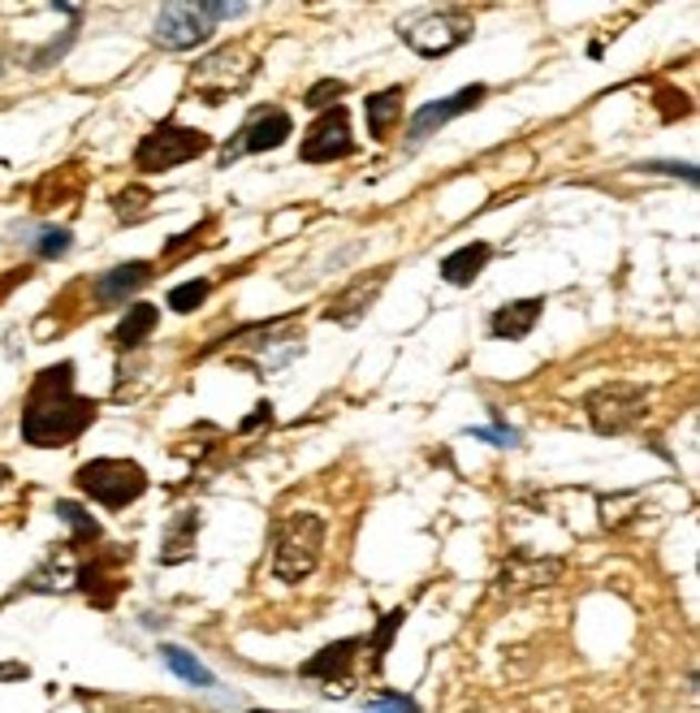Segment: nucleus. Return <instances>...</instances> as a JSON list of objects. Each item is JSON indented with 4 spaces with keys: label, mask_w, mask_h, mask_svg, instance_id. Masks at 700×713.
Wrapping results in <instances>:
<instances>
[{
    "label": "nucleus",
    "mask_w": 700,
    "mask_h": 713,
    "mask_svg": "<svg viewBox=\"0 0 700 713\" xmlns=\"http://www.w3.org/2000/svg\"><path fill=\"white\" fill-rule=\"evenodd\" d=\"M74 359L48 363L31 381V394L22 402V441L36 450H61L87 433L100 415L96 398H82L74 390Z\"/></svg>",
    "instance_id": "1"
},
{
    "label": "nucleus",
    "mask_w": 700,
    "mask_h": 713,
    "mask_svg": "<svg viewBox=\"0 0 700 713\" xmlns=\"http://www.w3.org/2000/svg\"><path fill=\"white\" fill-rule=\"evenodd\" d=\"M324 532H329V523L316 511H294V515L277 519L272 523V575L281 584H303L320 566Z\"/></svg>",
    "instance_id": "2"
},
{
    "label": "nucleus",
    "mask_w": 700,
    "mask_h": 713,
    "mask_svg": "<svg viewBox=\"0 0 700 713\" xmlns=\"http://www.w3.org/2000/svg\"><path fill=\"white\" fill-rule=\"evenodd\" d=\"M256 70H260V61H256L251 48L226 43V48H212L208 57L194 61L191 74H187V87H191L203 104L217 109V104H226L230 96H242V91L251 87V79H256Z\"/></svg>",
    "instance_id": "3"
},
{
    "label": "nucleus",
    "mask_w": 700,
    "mask_h": 713,
    "mask_svg": "<svg viewBox=\"0 0 700 713\" xmlns=\"http://www.w3.org/2000/svg\"><path fill=\"white\" fill-rule=\"evenodd\" d=\"M74 484L82 498H91L104 511H126L152 489L148 472L134 459H91L74 472Z\"/></svg>",
    "instance_id": "4"
},
{
    "label": "nucleus",
    "mask_w": 700,
    "mask_h": 713,
    "mask_svg": "<svg viewBox=\"0 0 700 713\" xmlns=\"http://www.w3.org/2000/svg\"><path fill=\"white\" fill-rule=\"evenodd\" d=\"M212 152V134L208 130H199V125H182V121H160L152 125L143 139H139V148H134V169L139 173H169V169H178V164H187V160H199Z\"/></svg>",
    "instance_id": "5"
},
{
    "label": "nucleus",
    "mask_w": 700,
    "mask_h": 713,
    "mask_svg": "<svg viewBox=\"0 0 700 713\" xmlns=\"http://www.w3.org/2000/svg\"><path fill=\"white\" fill-rule=\"evenodd\" d=\"M583 411H588L592 433L622 436L644 420V411H649V390H644L640 381H606V385H597V390L583 394Z\"/></svg>",
    "instance_id": "6"
},
{
    "label": "nucleus",
    "mask_w": 700,
    "mask_h": 713,
    "mask_svg": "<svg viewBox=\"0 0 700 713\" xmlns=\"http://www.w3.org/2000/svg\"><path fill=\"white\" fill-rule=\"evenodd\" d=\"M476 31L471 13L467 9H432V13H420L411 22L398 27V40L407 43L416 57H450L454 48H463Z\"/></svg>",
    "instance_id": "7"
},
{
    "label": "nucleus",
    "mask_w": 700,
    "mask_h": 713,
    "mask_svg": "<svg viewBox=\"0 0 700 713\" xmlns=\"http://www.w3.org/2000/svg\"><path fill=\"white\" fill-rule=\"evenodd\" d=\"M290 134H294V118L281 109V104H256L247 121L238 125V134H233L230 143L221 148V169H230L238 157H260V152H277V148H286L290 143Z\"/></svg>",
    "instance_id": "8"
},
{
    "label": "nucleus",
    "mask_w": 700,
    "mask_h": 713,
    "mask_svg": "<svg viewBox=\"0 0 700 713\" xmlns=\"http://www.w3.org/2000/svg\"><path fill=\"white\" fill-rule=\"evenodd\" d=\"M359 152L354 134H350V113L347 104H333L324 113H316V121L308 125L303 143H299V160L303 164H333V160H347Z\"/></svg>",
    "instance_id": "9"
},
{
    "label": "nucleus",
    "mask_w": 700,
    "mask_h": 713,
    "mask_svg": "<svg viewBox=\"0 0 700 713\" xmlns=\"http://www.w3.org/2000/svg\"><path fill=\"white\" fill-rule=\"evenodd\" d=\"M562 571H567V562L562 558H541L532 554V550H514V554H506L502 571H498V593L506 596H519V593H541V589H553L558 580H562Z\"/></svg>",
    "instance_id": "10"
},
{
    "label": "nucleus",
    "mask_w": 700,
    "mask_h": 713,
    "mask_svg": "<svg viewBox=\"0 0 700 713\" xmlns=\"http://www.w3.org/2000/svg\"><path fill=\"white\" fill-rule=\"evenodd\" d=\"M217 27L199 13V0L194 4H164L156 13V27H152V40L164 48V52H191L199 43H208Z\"/></svg>",
    "instance_id": "11"
},
{
    "label": "nucleus",
    "mask_w": 700,
    "mask_h": 713,
    "mask_svg": "<svg viewBox=\"0 0 700 713\" xmlns=\"http://www.w3.org/2000/svg\"><path fill=\"white\" fill-rule=\"evenodd\" d=\"M484 96H489V87H484V82H471V87L454 91V96H446V100H432V104H424V109H416V118H411V125H407V143H411V148H420L424 139H432L437 130H446L454 118H463V113H471V109H480V104H484Z\"/></svg>",
    "instance_id": "12"
},
{
    "label": "nucleus",
    "mask_w": 700,
    "mask_h": 713,
    "mask_svg": "<svg viewBox=\"0 0 700 713\" xmlns=\"http://www.w3.org/2000/svg\"><path fill=\"white\" fill-rule=\"evenodd\" d=\"M134 558V550L126 545V550H113V554H96L91 562H82L74 575L78 593L87 596L96 610H113L117 593H121V584H126V575L117 571V566H126Z\"/></svg>",
    "instance_id": "13"
},
{
    "label": "nucleus",
    "mask_w": 700,
    "mask_h": 713,
    "mask_svg": "<svg viewBox=\"0 0 700 713\" xmlns=\"http://www.w3.org/2000/svg\"><path fill=\"white\" fill-rule=\"evenodd\" d=\"M389 281V269H372V273H359V278L342 285L333 299H329V308H324V320L329 324H359V320L368 317V308L381 299V290H386Z\"/></svg>",
    "instance_id": "14"
},
{
    "label": "nucleus",
    "mask_w": 700,
    "mask_h": 713,
    "mask_svg": "<svg viewBox=\"0 0 700 713\" xmlns=\"http://www.w3.org/2000/svg\"><path fill=\"white\" fill-rule=\"evenodd\" d=\"M152 278H156L152 260H126V264H117V269H109V273H100V278L91 281V299L100 308H121L126 299H134Z\"/></svg>",
    "instance_id": "15"
},
{
    "label": "nucleus",
    "mask_w": 700,
    "mask_h": 713,
    "mask_svg": "<svg viewBox=\"0 0 700 713\" xmlns=\"http://www.w3.org/2000/svg\"><path fill=\"white\" fill-rule=\"evenodd\" d=\"M359 649H363V635H347V640H333V644H324L320 653H311L308 662L299 666L303 679H316V683H324L329 692H333V683H347L350 671H354V657H359Z\"/></svg>",
    "instance_id": "16"
},
{
    "label": "nucleus",
    "mask_w": 700,
    "mask_h": 713,
    "mask_svg": "<svg viewBox=\"0 0 700 713\" xmlns=\"http://www.w3.org/2000/svg\"><path fill=\"white\" fill-rule=\"evenodd\" d=\"M544 299H514V303H502L493 317H489V338L498 342H523L537 324H541Z\"/></svg>",
    "instance_id": "17"
},
{
    "label": "nucleus",
    "mask_w": 700,
    "mask_h": 713,
    "mask_svg": "<svg viewBox=\"0 0 700 713\" xmlns=\"http://www.w3.org/2000/svg\"><path fill=\"white\" fill-rule=\"evenodd\" d=\"M199 528H203V515L187 506L169 519L164 528V541H160V566H182L194 558V545H199Z\"/></svg>",
    "instance_id": "18"
},
{
    "label": "nucleus",
    "mask_w": 700,
    "mask_h": 713,
    "mask_svg": "<svg viewBox=\"0 0 700 713\" xmlns=\"http://www.w3.org/2000/svg\"><path fill=\"white\" fill-rule=\"evenodd\" d=\"M489 260H493V247L489 242H463V247H454L446 260H441V281L446 285H471V281L480 278L484 269H489Z\"/></svg>",
    "instance_id": "19"
},
{
    "label": "nucleus",
    "mask_w": 700,
    "mask_h": 713,
    "mask_svg": "<svg viewBox=\"0 0 700 713\" xmlns=\"http://www.w3.org/2000/svg\"><path fill=\"white\" fill-rule=\"evenodd\" d=\"M402 100H407V87H402V82H398V87H386V91H377V96H368V100H363L368 134H372L377 143H386L389 134H393V125L402 121Z\"/></svg>",
    "instance_id": "20"
},
{
    "label": "nucleus",
    "mask_w": 700,
    "mask_h": 713,
    "mask_svg": "<svg viewBox=\"0 0 700 713\" xmlns=\"http://www.w3.org/2000/svg\"><path fill=\"white\" fill-rule=\"evenodd\" d=\"M156 324H160V308H156V303H130L126 317L117 320L113 347L117 351H139L156 333Z\"/></svg>",
    "instance_id": "21"
},
{
    "label": "nucleus",
    "mask_w": 700,
    "mask_h": 713,
    "mask_svg": "<svg viewBox=\"0 0 700 713\" xmlns=\"http://www.w3.org/2000/svg\"><path fill=\"white\" fill-rule=\"evenodd\" d=\"M13 242H22L39 260H61V255H70L74 234L66 225H13Z\"/></svg>",
    "instance_id": "22"
},
{
    "label": "nucleus",
    "mask_w": 700,
    "mask_h": 713,
    "mask_svg": "<svg viewBox=\"0 0 700 713\" xmlns=\"http://www.w3.org/2000/svg\"><path fill=\"white\" fill-rule=\"evenodd\" d=\"M57 519L70 528V545H61V550H82V545H96L100 536H104V528L91 519L87 506H78V502H57Z\"/></svg>",
    "instance_id": "23"
},
{
    "label": "nucleus",
    "mask_w": 700,
    "mask_h": 713,
    "mask_svg": "<svg viewBox=\"0 0 700 713\" xmlns=\"http://www.w3.org/2000/svg\"><path fill=\"white\" fill-rule=\"evenodd\" d=\"M160 657H164V666L178 674L182 683H191V687H217V674L208 671L194 653H187V649H178V644H160Z\"/></svg>",
    "instance_id": "24"
},
{
    "label": "nucleus",
    "mask_w": 700,
    "mask_h": 713,
    "mask_svg": "<svg viewBox=\"0 0 700 713\" xmlns=\"http://www.w3.org/2000/svg\"><path fill=\"white\" fill-rule=\"evenodd\" d=\"M402 623H407V610L398 605V610H389L386 619H381V627L372 632V640H363V644H368V653H372V671L377 674L386 671V653H389V644H393V635L402 632Z\"/></svg>",
    "instance_id": "25"
},
{
    "label": "nucleus",
    "mask_w": 700,
    "mask_h": 713,
    "mask_svg": "<svg viewBox=\"0 0 700 713\" xmlns=\"http://www.w3.org/2000/svg\"><path fill=\"white\" fill-rule=\"evenodd\" d=\"M113 212L117 221H126V225L148 221V217H152V191H148V187H126V191H117Z\"/></svg>",
    "instance_id": "26"
},
{
    "label": "nucleus",
    "mask_w": 700,
    "mask_h": 713,
    "mask_svg": "<svg viewBox=\"0 0 700 713\" xmlns=\"http://www.w3.org/2000/svg\"><path fill=\"white\" fill-rule=\"evenodd\" d=\"M208 294H212V281L208 278H191V281H178L173 290H169V308L178 312V317H191L194 308H203L208 303Z\"/></svg>",
    "instance_id": "27"
},
{
    "label": "nucleus",
    "mask_w": 700,
    "mask_h": 713,
    "mask_svg": "<svg viewBox=\"0 0 700 713\" xmlns=\"http://www.w3.org/2000/svg\"><path fill=\"white\" fill-rule=\"evenodd\" d=\"M350 91L347 79H320L311 82L308 91H303V104H308L311 113H324V109H333V104H342V96Z\"/></svg>",
    "instance_id": "28"
},
{
    "label": "nucleus",
    "mask_w": 700,
    "mask_h": 713,
    "mask_svg": "<svg viewBox=\"0 0 700 713\" xmlns=\"http://www.w3.org/2000/svg\"><path fill=\"white\" fill-rule=\"evenodd\" d=\"M636 169H644V173H666V178H683L688 187H697V164H688V160H640Z\"/></svg>",
    "instance_id": "29"
},
{
    "label": "nucleus",
    "mask_w": 700,
    "mask_h": 713,
    "mask_svg": "<svg viewBox=\"0 0 700 713\" xmlns=\"http://www.w3.org/2000/svg\"><path fill=\"white\" fill-rule=\"evenodd\" d=\"M74 40H78V22L70 27V31H66V36H61V40H52L48 48H39V52H31V70H48L52 61H61V57L70 52V43H74Z\"/></svg>",
    "instance_id": "30"
},
{
    "label": "nucleus",
    "mask_w": 700,
    "mask_h": 713,
    "mask_svg": "<svg viewBox=\"0 0 700 713\" xmlns=\"http://www.w3.org/2000/svg\"><path fill=\"white\" fill-rule=\"evenodd\" d=\"M363 713H420V705L411 701V696H402V692H381L377 701H363Z\"/></svg>",
    "instance_id": "31"
},
{
    "label": "nucleus",
    "mask_w": 700,
    "mask_h": 713,
    "mask_svg": "<svg viewBox=\"0 0 700 713\" xmlns=\"http://www.w3.org/2000/svg\"><path fill=\"white\" fill-rule=\"evenodd\" d=\"M493 420H498L493 429H467V436H476V441H489V445H502V450H506V445H519V433H514V429H506L498 411H493Z\"/></svg>",
    "instance_id": "32"
},
{
    "label": "nucleus",
    "mask_w": 700,
    "mask_h": 713,
    "mask_svg": "<svg viewBox=\"0 0 700 713\" xmlns=\"http://www.w3.org/2000/svg\"><path fill=\"white\" fill-rule=\"evenodd\" d=\"M199 13L217 27V22H230V18H242L247 4H230V0H199Z\"/></svg>",
    "instance_id": "33"
},
{
    "label": "nucleus",
    "mask_w": 700,
    "mask_h": 713,
    "mask_svg": "<svg viewBox=\"0 0 700 713\" xmlns=\"http://www.w3.org/2000/svg\"><path fill=\"white\" fill-rule=\"evenodd\" d=\"M272 424V402H260L242 424H238V433H256V429H269Z\"/></svg>",
    "instance_id": "34"
},
{
    "label": "nucleus",
    "mask_w": 700,
    "mask_h": 713,
    "mask_svg": "<svg viewBox=\"0 0 700 713\" xmlns=\"http://www.w3.org/2000/svg\"><path fill=\"white\" fill-rule=\"evenodd\" d=\"M203 230H212V217H203V221H199V230H187V234L169 238V242H164V255H178V251H182V247H191V242L203 234Z\"/></svg>",
    "instance_id": "35"
},
{
    "label": "nucleus",
    "mask_w": 700,
    "mask_h": 713,
    "mask_svg": "<svg viewBox=\"0 0 700 713\" xmlns=\"http://www.w3.org/2000/svg\"><path fill=\"white\" fill-rule=\"evenodd\" d=\"M9 679H31V666H22V662H0V683H9Z\"/></svg>",
    "instance_id": "36"
},
{
    "label": "nucleus",
    "mask_w": 700,
    "mask_h": 713,
    "mask_svg": "<svg viewBox=\"0 0 700 713\" xmlns=\"http://www.w3.org/2000/svg\"><path fill=\"white\" fill-rule=\"evenodd\" d=\"M9 480H13V472H9V468H0V484H9Z\"/></svg>",
    "instance_id": "37"
},
{
    "label": "nucleus",
    "mask_w": 700,
    "mask_h": 713,
    "mask_svg": "<svg viewBox=\"0 0 700 713\" xmlns=\"http://www.w3.org/2000/svg\"><path fill=\"white\" fill-rule=\"evenodd\" d=\"M0 79H4V52H0Z\"/></svg>",
    "instance_id": "38"
}]
</instances>
